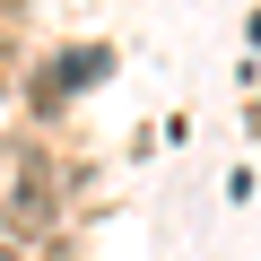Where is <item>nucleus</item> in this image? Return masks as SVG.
I'll return each mask as SVG.
<instances>
[{
	"instance_id": "nucleus-1",
	"label": "nucleus",
	"mask_w": 261,
	"mask_h": 261,
	"mask_svg": "<svg viewBox=\"0 0 261 261\" xmlns=\"http://www.w3.org/2000/svg\"><path fill=\"white\" fill-rule=\"evenodd\" d=\"M113 70V44H61L53 61H35V79H27V105H35V122H53L79 87H96Z\"/></svg>"
}]
</instances>
